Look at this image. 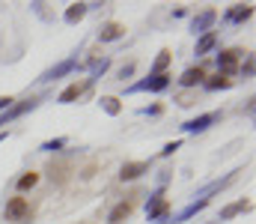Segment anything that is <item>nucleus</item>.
<instances>
[{
	"mask_svg": "<svg viewBox=\"0 0 256 224\" xmlns=\"http://www.w3.org/2000/svg\"><path fill=\"white\" fill-rule=\"evenodd\" d=\"M173 149H179V141H173V144H167V147H164V155H170Z\"/></svg>",
	"mask_w": 256,
	"mask_h": 224,
	"instance_id": "18",
	"label": "nucleus"
},
{
	"mask_svg": "<svg viewBox=\"0 0 256 224\" xmlns=\"http://www.w3.org/2000/svg\"><path fill=\"white\" fill-rule=\"evenodd\" d=\"M36 182H39V173H27V176L18 179V188H33Z\"/></svg>",
	"mask_w": 256,
	"mask_h": 224,
	"instance_id": "15",
	"label": "nucleus"
},
{
	"mask_svg": "<svg viewBox=\"0 0 256 224\" xmlns=\"http://www.w3.org/2000/svg\"><path fill=\"white\" fill-rule=\"evenodd\" d=\"M230 84H232L230 78H224V75H218L214 81H208V90H220V87H230Z\"/></svg>",
	"mask_w": 256,
	"mask_h": 224,
	"instance_id": "16",
	"label": "nucleus"
},
{
	"mask_svg": "<svg viewBox=\"0 0 256 224\" xmlns=\"http://www.w3.org/2000/svg\"><path fill=\"white\" fill-rule=\"evenodd\" d=\"M6 218H12V221H27V218H30L27 200H24V197H12V200L6 203Z\"/></svg>",
	"mask_w": 256,
	"mask_h": 224,
	"instance_id": "1",
	"label": "nucleus"
},
{
	"mask_svg": "<svg viewBox=\"0 0 256 224\" xmlns=\"http://www.w3.org/2000/svg\"><path fill=\"white\" fill-rule=\"evenodd\" d=\"M167 87V75H158L155 81H143V84H137V90H164Z\"/></svg>",
	"mask_w": 256,
	"mask_h": 224,
	"instance_id": "9",
	"label": "nucleus"
},
{
	"mask_svg": "<svg viewBox=\"0 0 256 224\" xmlns=\"http://www.w3.org/2000/svg\"><path fill=\"white\" fill-rule=\"evenodd\" d=\"M120 36H126V27H122V24H114V21L98 30V39H102V42H110V39H120Z\"/></svg>",
	"mask_w": 256,
	"mask_h": 224,
	"instance_id": "2",
	"label": "nucleus"
},
{
	"mask_svg": "<svg viewBox=\"0 0 256 224\" xmlns=\"http://www.w3.org/2000/svg\"><path fill=\"white\" fill-rule=\"evenodd\" d=\"M218 120V114H206V117H200V120H191V123H185V129L188 132H202L208 123H214Z\"/></svg>",
	"mask_w": 256,
	"mask_h": 224,
	"instance_id": "4",
	"label": "nucleus"
},
{
	"mask_svg": "<svg viewBox=\"0 0 256 224\" xmlns=\"http://www.w3.org/2000/svg\"><path fill=\"white\" fill-rule=\"evenodd\" d=\"M86 90V81H80V84H72L68 90H63V96H60V102H72V99H78L80 93Z\"/></svg>",
	"mask_w": 256,
	"mask_h": 224,
	"instance_id": "7",
	"label": "nucleus"
},
{
	"mask_svg": "<svg viewBox=\"0 0 256 224\" xmlns=\"http://www.w3.org/2000/svg\"><path fill=\"white\" fill-rule=\"evenodd\" d=\"M102 108H104L108 114H120V99H114V96H108V99H102Z\"/></svg>",
	"mask_w": 256,
	"mask_h": 224,
	"instance_id": "12",
	"label": "nucleus"
},
{
	"mask_svg": "<svg viewBox=\"0 0 256 224\" xmlns=\"http://www.w3.org/2000/svg\"><path fill=\"white\" fill-rule=\"evenodd\" d=\"M167 63H170V51H161V57H158V63H155V69L161 72V69H164Z\"/></svg>",
	"mask_w": 256,
	"mask_h": 224,
	"instance_id": "17",
	"label": "nucleus"
},
{
	"mask_svg": "<svg viewBox=\"0 0 256 224\" xmlns=\"http://www.w3.org/2000/svg\"><path fill=\"white\" fill-rule=\"evenodd\" d=\"M244 209H250V200H238V203L226 206V209L220 212V218H232V215H238V212H244Z\"/></svg>",
	"mask_w": 256,
	"mask_h": 224,
	"instance_id": "8",
	"label": "nucleus"
},
{
	"mask_svg": "<svg viewBox=\"0 0 256 224\" xmlns=\"http://www.w3.org/2000/svg\"><path fill=\"white\" fill-rule=\"evenodd\" d=\"M202 78H206L202 66H196V69H188V72L182 75V87H194V84H200Z\"/></svg>",
	"mask_w": 256,
	"mask_h": 224,
	"instance_id": "5",
	"label": "nucleus"
},
{
	"mask_svg": "<svg viewBox=\"0 0 256 224\" xmlns=\"http://www.w3.org/2000/svg\"><path fill=\"white\" fill-rule=\"evenodd\" d=\"M212 45H214V33H208V36H202V39H200V45H196V54H206Z\"/></svg>",
	"mask_w": 256,
	"mask_h": 224,
	"instance_id": "14",
	"label": "nucleus"
},
{
	"mask_svg": "<svg viewBox=\"0 0 256 224\" xmlns=\"http://www.w3.org/2000/svg\"><path fill=\"white\" fill-rule=\"evenodd\" d=\"M84 12H86V6H84V3H74V6L66 12V21H72V24H74L78 18H84Z\"/></svg>",
	"mask_w": 256,
	"mask_h": 224,
	"instance_id": "11",
	"label": "nucleus"
},
{
	"mask_svg": "<svg viewBox=\"0 0 256 224\" xmlns=\"http://www.w3.org/2000/svg\"><path fill=\"white\" fill-rule=\"evenodd\" d=\"M164 212H167V200H164V197H158V200H155V206L149 209V218H158V215H164Z\"/></svg>",
	"mask_w": 256,
	"mask_h": 224,
	"instance_id": "13",
	"label": "nucleus"
},
{
	"mask_svg": "<svg viewBox=\"0 0 256 224\" xmlns=\"http://www.w3.org/2000/svg\"><path fill=\"white\" fill-rule=\"evenodd\" d=\"M238 54H242V51H236V48H232V51H224V54L218 57V63H220V69H232V66L238 63Z\"/></svg>",
	"mask_w": 256,
	"mask_h": 224,
	"instance_id": "6",
	"label": "nucleus"
},
{
	"mask_svg": "<svg viewBox=\"0 0 256 224\" xmlns=\"http://www.w3.org/2000/svg\"><path fill=\"white\" fill-rule=\"evenodd\" d=\"M128 212H131V203H120V206L110 212V224H120V221L128 215Z\"/></svg>",
	"mask_w": 256,
	"mask_h": 224,
	"instance_id": "10",
	"label": "nucleus"
},
{
	"mask_svg": "<svg viewBox=\"0 0 256 224\" xmlns=\"http://www.w3.org/2000/svg\"><path fill=\"white\" fill-rule=\"evenodd\" d=\"M9 105H12V99H9V96H0V111H3V108H9Z\"/></svg>",
	"mask_w": 256,
	"mask_h": 224,
	"instance_id": "19",
	"label": "nucleus"
},
{
	"mask_svg": "<svg viewBox=\"0 0 256 224\" xmlns=\"http://www.w3.org/2000/svg\"><path fill=\"white\" fill-rule=\"evenodd\" d=\"M131 69H134L131 63H128V66H122V69H120V78H126V75H131Z\"/></svg>",
	"mask_w": 256,
	"mask_h": 224,
	"instance_id": "20",
	"label": "nucleus"
},
{
	"mask_svg": "<svg viewBox=\"0 0 256 224\" xmlns=\"http://www.w3.org/2000/svg\"><path fill=\"white\" fill-rule=\"evenodd\" d=\"M143 170H149V164H146V161H137V164H126V167H122V173H120V179H134V176H140Z\"/></svg>",
	"mask_w": 256,
	"mask_h": 224,
	"instance_id": "3",
	"label": "nucleus"
}]
</instances>
